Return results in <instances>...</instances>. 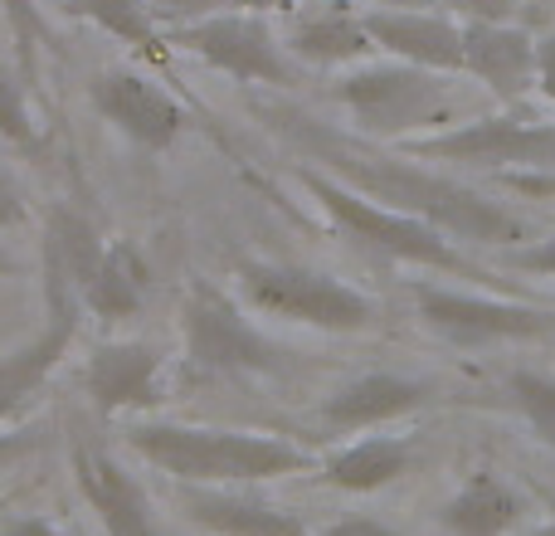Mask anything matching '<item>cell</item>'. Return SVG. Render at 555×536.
Wrapping results in <instances>:
<instances>
[{
  "label": "cell",
  "instance_id": "cell-25",
  "mask_svg": "<svg viewBox=\"0 0 555 536\" xmlns=\"http://www.w3.org/2000/svg\"><path fill=\"white\" fill-rule=\"evenodd\" d=\"M0 137L15 146H39V132L29 123V103H25V74L0 68Z\"/></svg>",
  "mask_w": 555,
  "mask_h": 536
},
{
  "label": "cell",
  "instance_id": "cell-1",
  "mask_svg": "<svg viewBox=\"0 0 555 536\" xmlns=\"http://www.w3.org/2000/svg\"><path fill=\"white\" fill-rule=\"evenodd\" d=\"M293 137L317 156V162L332 166V176L351 191L371 195L385 210L414 215V220L439 225L453 240H473V244H512L521 240V220L512 210H502L498 201H482L478 191L449 181V176H434L424 166H410L400 156H380L365 152L356 142H341L326 127H317L312 117H293Z\"/></svg>",
  "mask_w": 555,
  "mask_h": 536
},
{
  "label": "cell",
  "instance_id": "cell-4",
  "mask_svg": "<svg viewBox=\"0 0 555 536\" xmlns=\"http://www.w3.org/2000/svg\"><path fill=\"white\" fill-rule=\"evenodd\" d=\"M302 186H307V195H312V201L322 205L346 234H351V240L371 244V250L390 254V259H400V264L482 278L478 268L453 250L449 234H443L439 225L414 220V215H400V210H385V205H375L371 195L351 191V186H341L336 176H322V171H302Z\"/></svg>",
  "mask_w": 555,
  "mask_h": 536
},
{
  "label": "cell",
  "instance_id": "cell-16",
  "mask_svg": "<svg viewBox=\"0 0 555 536\" xmlns=\"http://www.w3.org/2000/svg\"><path fill=\"white\" fill-rule=\"evenodd\" d=\"M429 400V385L410 381V375H390V371H371L346 381L332 400L322 405V420L332 430H375L385 420H400V414L420 410Z\"/></svg>",
  "mask_w": 555,
  "mask_h": 536
},
{
  "label": "cell",
  "instance_id": "cell-31",
  "mask_svg": "<svg viewBox=\"0 0 555 536\" xmlns=\"http://www.w3.org/2000/svg\"><path fill=\"white\" fill-rule=\"evenodd\" d=\"M20 220H25V201H20L10 171H0V225H20Z\"/></svg>",
  "mask_w": 555,
  "mask_h": 536
},
{
  "label": "cell",
  "instance_id": "cell-35",
  "mask_svg": "<svg viewBox=\"0 0 555 536\" xmlns=\"http://www.w3.org/2000/svg\"><path fill=\"white\" fill-rule=\"evenodd\" d=\"M5 273H15V259H10V254L0 250V278H5Z\"/></svg>",
  "mask_w": 555,
  "mask_h": 536
},
{
  "label": "cell",
  "instance_id": "cell-32",
  "mask_svg": "<svg viewBox=\"0 0 555 536\" xmlns=\"http://www.w3.org/2000/svg\"><path fill=\"white\" fill-rule=\"evenodd\" d=\"M0 536H64V532H59L54 522H44V518H15V522L0 527Z\"/></svg>",
  "mask_w": 555,
  "mask_h": 536
},
{
  "label": "cell",
  "instance_id": "cell-36",
  "mask_svg": "<svg viewBox=\"0 0 555 536\" xmlns=\"http://www.w3.org/2000/svg\"><path fill=\"white\" fill-rule=\"evenodd\" d=\"M521 5H531V10H537V15H541V10H546L551 0H521Z\"/></svg>",
  "mask_w": 555,
  "mask_h": 536
},
{
  "label": "cell",
  "instance_id": "cell-22",
  "mask_svg": "<svg viewBox=\"0 0 555 536\" xmlns=\"http://www.w3.org/2000/svg\"><path fill=\"white\" fill-rule=\"evenodd\" d=\"M68 10L93 20L98 29H107V35L122 39V44H132L137 54H146L152 64H166V39L156 35V15L146 0H68Z\"/></svg>",
  "mask_w": 555,
  "mask_h": 536
},
{
  "label": "cell",
  "instance_id": "cell-20",
  "mask_svg": "<svg viewBox=\"0 0 555 536\" xmlns=\"http://www.w3.org/2000/svg\"><path fill=\"white\" fill-rule=\"evenodd\" d=\"M521 518V498L498 473H473L449 502H443V527L453 536H507Z\"/></svg>",
  "mask_w": 555,
  "mask_h": 536
},
{
  "label": "cell",
  "instance_id": "cell-19",
  "mask_svg": "<svg viewBox=\"0 0 555 536\" xmlns=\"http://www.w3.org/2000/svg\"><path fill=\"white\" fill-rule=\"evenodd\" d=\"M414 449L404 439H390V434H365V439L346 444L341 454L322 463V483L326 488H341V493H375V488H390L395 478L410 473Z\"/></svg>",
  "mask_w": 555,
  "mask_h": 536
},
{
  "label": "cell",
  "instance_id": "cell-23",
  "mask_svg": "<svg viewBox=\"0 0 555 536\" xmlns=\"http://www.w3.org/2000/svg\"><path fill=\"white\" fill-rule=\"evenodd\" d=\"M507 391H512V400H517V410L527 414V424L537 430V439L555 449V375H546V371H512Z\"/></svg>",
  "mask_w": 555,
  "mask_h": 536
},
{
  "label": "cell",
  "instance_id": "cell-26",
  "mask_svg": "<svg viewBox=\"0 0 555 536\" xmlns=\"http://www.w3.org/2000/svg\"><path fill=\"white\" fill-rule=\"evenodd\" d=\"M5 5V20L15 29V44H20V74L35 84L39 74V44H44V15H39L35 0H0Z\"/></svg>",
  "mask_w": 555,
  "mask_h": 536
},
{
  "label": "cell",
  "instance_id": "cell-24",
  "mask_svg": "<svg viewBox=\"0 0 555 536\" xmlns=\"http://www.w3.org/2000/svg\"><path fill=\"white\" fill-rule=\"evenodd\" d=\"M156 20L171 25H191V20L210 15H269V10H287L293 0H146Z\"/></svg>",
  "mask_w": 555,
  "mask_h": 536
},
{
  "label": "cell",
  "instance_id": "cell-12",
  "mask_svg": "<svg viewBox=\"0 0 555 536\" xmlns=\"http://www.w3.org/2000/svg\"><path fill=\"white\" fill-rule=\"evenodd\" d=\"M83 385L103 414L152 410L162 400V356L146 342H103L88 356Z\"/></svg>",
  "mask_w": 555,
  "mask_h": 536
},
{
  "label": "cell",
  "instance_id": "cell-27",
  "mask_svg": "<svg viewBox=\"0 0 555 536\" xmlns=\"http://www.w3.org/2000/svg\"><path fill=\"white\" fill-rule=\"evenodd\" d=\"M439 10L459 15L463 25H517L521 0H439Z\"/></svg>",
  "mask_w": 555,
  "mask_h": 536
},
{
  "label": "cell",
  "instance_id": "cell-7",
  "mask_svg": "<svg viewBox=\"0 0 555 536\" xmlns=\"http://www.w3.org/2000/svg\"><path fill=\"white\" fill-rule=\"evenodd\" d=\"M176 44L185 54L205 59L210 68H220V74L240 78V84H269V88L293 84V59L278 44V35L263 15L191 20V25H176Z\"/></svg>",
  "mask_w": 555,
  "mask_h": 536
},
{
  "label": "cell",
  "instance_id": "cell-30",
  "mask_svg": "<svg viewBox=\"0 0 555 536\" xmlns=\"http://www.w3.org/2000/svg\"><path fill=\"white\" fill-rule=\"evenodd\" d=\"M317 536H404V532L385 527V522H375V518H346V522H336V527H326Z\"/></svg>",
  "mask_w": 555,
  "mask_h": 536
},
{
  "label": "cell",
  "instance_id": "cell-3",
  "mask_svg": "<svg viewBox=\"0 0 555 536\" xmlns=\"http://www.w3.org/2000/svg\"><path fill=\"white\" fill-rule=\"evenodd\" d=\"M336 98L365 137H410L434 127L459 107L449 74L420 64H365L336 78Z\"/></svg>",
  "mask_w": 555,
  "mask_h": 536
},
{
  "label": "cell",
  "instance_id": "cell-5",
  "mask_svg": "<svg viewBox=\"0 0 555 536\" xmlns=\"http://www.w3.org/2000/svg\"><path fill=\"white\" fill-rule=\"evenodd\" d=\"M240 288L259 312L283 317V322L322 327V332H361L375 317L371 297L336 283L332 273L297 264H244Z\"/></svg>",
  "mask_w": 555,
  "mask_h": 536
},
{
  "label": "cell",
  "instance_id": "cell-14",
  "mask_svg": "<svg viewBox=\"0 0 555 536\" xmlns=\"http://www.w3.org/2000/svg\"><path fill=\"white\" fill-rule=\"evenodd\" d=\"M74 478L83 488L88 508L98 512V522L107 527V536H156V518L146 493L137 488L132 473H122V463L107 459L103 449H78L74 454Z\"/></svg>",
  "mask_w": 555,
  "mask_h": 536
},
{
  "label": "cell",
  "instance_id": "cell-11",
  "mask_svg": "<svg viewBox=\"0 0 555 536\" xmlns=\"http://www.w3.org/2000/svg\"><path fill=\"white\" fill-rule=\"evenodd\" d=\"M365 29L385 54L439 74H463V25L443 10H365Z\"/></svg>",
  "mask_w": 555,
  "mask_h": 536
},
{
  "label": "cell",
  "instance_id": "cell-34",
  "mask_svg": "<svg viewBox=\"0 0 555 536\" xmlns=\"http://www.w3.org/2000/svg\"><path fill=\"white\" fill-rule=\"evenodd\" d=\"M15 449H25V439L20 434H0V459H10Z\"/></svg>",
  "mask_w": 555,
  "mask_h": 536
},
{
  "label": "cell",
  "instance_id": "cell-21",
  "mask_svg": "<svg viewBox=\"0 0 555 536\" xmlns=\"http://www.w3.org/2000/svg\"><path fill=\"white\" fill-rule=\"evenodd\" d=\"M146 297V264L137 259L132 244H107L103 264L93 268V278L83 283V297L78 303L88 312H98L103 322H127V317L142 307Z\"/></svg>",
  "mask_w": 555,
  "mask_h": 536
},
{
  "label": "cell",
  "instance_id": "cell-13",
  "mask_svg": "<svg viewBox=\"0 0 555 536\" xmlns=\"http://www.w3.org/2000/svg\"><path fill=\"white\" fill-rule=\"evenodd\" d=\"M463 74L517 103L537 84V39L521 25H463Z\"/></svg>",
  "mask_w": 555,
  "mask_h": 536
},
{
  "label": "cell",
  "instance_id": "cell-29",
  "mask_svg": "<svg viewBox=\"0 0 555 536\" xmlns=\"http://www.w3.org/2000/svg\"><path fill=\"white\" fill-rule=\"evenodd\" d=\"M537 84H541V93L555 103V29L537 39Z\"/></svg>",
  "mask_w": 555,
  "mask_h": 536
},
{
  "label": "cell",
  "instance_id": "cell-2",
  "mask_svg": "<svg viewBox=\"0 0 555 536\" xmlns=\"http://www.w3.org/2000/svg\"><path fill=\"white\" fill-rule=\"evenodd\" d=\"M127 444L156 463L162 473L201 488L220 483H269L283 473H307L312 454L278 434H249V430H210V424H132Z\"/></svg>",
  "mask_w": 555,
  "mask_h": 536
},
{
  "label": "cell",
  "instance_id": "cell-8",
  "mask_svg": "<svg viewBox=\"0 0 555 536\" xmlns=\"http://www.w3.org/2000/svg\"><path fill=\"white\" fill-rule=\"evenodd\" d=\"M420 162H468V166H537L555 171V123H521V117H478L443 137L410 142Z\"/></svg>",
  "mask_w": 555,
  "mask_h": 536
},
{
  "label": "cell",
  "instance_id": "cell-10",
  "mask_svg": "<svg viewBox=\"0 0 555 536\" xmlns=\"http://www.w3.org/2000/svg\"><path fill=\"white\" fill-rule=\"evenodd\" d=\"M88 93H93L98 113L122 137H132L137 146H146V152H166V146H176V137L185 132V107L146 74L107 68V74L93 78Z\"/></svg>",
  "mask_w": 555,
  "mask_h": 536
},
{
  "label": "cell",
  "instance_id": "cell-9",
  "mask_svg": "<svg viewBox=\"0 0 555 536\" xmlns=\"http://www.w3.org/2000/svg\"><path fill=\"white\" fill-rule=\"evenodd\" d=\"M420 312L449 342H527L551 336L555 312L527 303H498L478 293H453V288H420Z\"/></svg>",
  "mask_w": 555,
  "mask_h": 536
},
{
  "label": "cell",
  "instance_id": "cell-15",
  "mask_svg": "<svg viewBox=\"0 0 555 536\" xmlns=\"http://www.w3.org/2000/svg\"><path fill=\"white\" fill-rule=\"evenodd\" d=\"M287 44H293V54L302 64H317V68L361 64V59H371L380 49L371 39V29H365V15L351 10L346 0H322V5L302 10L293 20V39Z\"/></svg>",
  "mask_w": 555,
  "mask_h": 536
},
{
  "label": "cell",
  "instance_id": "cell-18",
  "mask_svg": "<svg viewBox=\"0 0 555 536\" xmlns=\"http://www.w3.org/2000/svg\"><path fill=\"white\" fill-rule=\"evenodd\" d=\"M185 512L210 536H307L302 518L283 512L278 502L249 498V493H220L185 483Z\"/></svg>",
  "mask_w": 555,
  "mask_h": 536
},
{
  "label": "cell",
  "instance_id": "cell-6",
  "mask_svg": "<svg viewBox=\"0 0 555 536\" xmlns=\"http://www.w3.org/2000/svg\"><path fill=\"white\" fill-rule=\"evenodd\" d=\"M185 356L205 375L234 371H283V352L220 293L215 283H195L181 303Z\"/></svg>",
  "mask_w": 555,
  "mask_h": 536
},
{
  "label": "cell",
  "instance_id": "cell-33",
  "mask_svg": "<svg viewBox=\"0 0 555 536\" xmlns=\"http://www.w3.org/2000/svg\"><path fill=\"white\" fill-rule=\"evenodd\" d=\"M371 10H439V0H365Z\"/></svg>",
  "mask_w": 555,
  "mask_h": 536
},
{
  "label": "cell",
  "instance_id": "cell-37",
  "mask_svg": "<svg viewBox=\"0 0 555 536\" xmlns=\"http://www.w3.org/2000/svg\"><path fill=\"white\" fill-rule=\"evenodd\" d=\"M541 536H555V502H551V527H546V532H541Z\"/></svg>",
  "mask_w": 555,
  "mask_h": 536
},
{
  "label": "cell",
  "instance_id": "cell-28",
  "mask_svg": "<svg viewBox=\"0 0 555 536\" xmlns=\"http://www.w3.org/2000/svg\"><path fill=\"white\" fill-rule=\"evenodd\" d=\"M512 268L555 278V234H551V240H541V244H531V250H517V254H512Z\"/></svg>",
  "mask_w": 555,
  "mask_h": 536
},
{
  "label": "cell",
  "instance_id": "cell-17",
  "mask_svg": "<svg viewBox=\"0 0 555 536\" xmlns=\"http://www.w3.org/2000/svg\"><path fill=\"white\" fill-rule=\"evenodd\" d=\"M74 342V303H59L49 312L44 336H35L29 346H15L10 356H0V424L15 420L29 400L39 395V385L49 381V371L59 366V356Z\"/></svg>",
  "mask_w": 555,
  "mask_h": 536
}]
</instances>
